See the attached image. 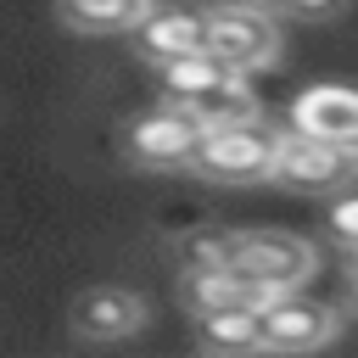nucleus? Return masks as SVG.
<instances>
[{
  "label": "nucleus",
  "mask_w": 358,
  "mask_h": 358,
  "mask_svg": "<svg viewBox=\"0 0 358 358\" xmlns=\"http://www.w3.org/2000/svg\"><path fill=\"white\" fill-rule=\"evenodd\" d=\"M207 50L252 78V73L280 62V22L268 11H257V6L218 0V6H207Z\"/></svg>",
  "instance_id": "20e7f679"
},
{
  "label": "nucleus",
  "mask_w": 358,
  "mask_h": 358,
  "mask_svg": "<svg viewBox=\"0 0 358 358\" xmlns=\"http://www.w3.org/2000/svg\"><path fill=\"white\" fill-rule=\"evenodd\" d=\"M285 129L313 134V140H330L341 151H358V84L319 78V84L296 90L291 106H285Z\"/></svg>",
  "instance_id": "6e6552de"
},
{
  "label": "nucleus",
  "mask_w": 358,
  "mask_h": 358,
  "mask_svg": "<svg viewBox=\"0 0 358 358\" xmlns=\"http://www.w3.org/2000/svg\"><path fill=\"white\" fill-rule=\"evenodd\" d=\"M347 6L352 0H285L280 11L291 22H336V17H347Z\"/></svg>",
  "instance_id": "dca6fc26"
},
{
  "label": "nucleus",
  "mask_w": 358,
  "mask_h": 358,
  "mask_svg": "<svg viewBox=\"0 0 358 358\" xmlns=\"http://www.w3.org/2000/svg\"><path fill=\"white\" fill-rule=\"evenodd\" d=\"M229 268H241L246 280H257L268 291H296V285L313 280L319 252H313V241H302L291 229H235Z\"/></svg>",
  "instance_id": "39448f33"
},
{
  "label": "nucleus",
  "mask_w": 358,
  "mask_h": 358,
  "mask_svg": "<svg viewBox=\"0 0 358 358\" xmlns=\"http://www.w3.org/2000/svg\"><path fill=\"white\" fill-rule=\"evenodd\" d=\"M151 324V308L134 285H84L73 302H67V330L78 341H129Z\"/></svg>",
  "instance_id": "0eeeda50"
},
{
  "label": "nucleus",
  "mask_w": 358,
  "mask_h": 358,
  "mask_svg": "<svg viewBox=\"0 0 358 358\" xmlns=\"http://www.w3.org/2000/svg\"><path fill=\"white\" fill-rule=\"evenodd\" d=\"M274 145H280V129L263 112L235 117V123H213L201 134V151H196L190 173L213 179V185H263L268 168H274Z\"/></svg>",
  "instance_id": "f257e3e1"
},
{
  "label": "nucleus",
  "mask_w": 358,
  "mask_h": 358,
  "mask_svg": "<svg viewBox=\"0 0 358 358\" xmlns=\"http://www.w3.org/2000/svg\"><path fill=\"white\" fill-rule=\"evenodd\" d=\"M196 347L201 352H218V358L263 352L257 308H207V313H196Z\"/></svg>",
  "instance_id": "9b49d317"
},
{
  "label": "nucleus",
  "mask_w": 358,
  "mask_h": 358,
  "mask_svg": "<svg viewBox=\"0 0 358 358\" xmlns=\"http://www.w3.org/2000/svg\"><path fill=\"white\" fill-rule=\"evenodd\" d=\"M179 296H185L190 313H207V308H263L274 291L246 280L241 268H185Z\"/></svg>",
  "instance_id": "9d476101"
},
{
  "label": "nucleus",
  "mask_w": 358,
  "mask_h": 358,
  "mask_svg": "<svg viewBox=\"0 0 358 358\" xmlns=\"http://www.w3.org/2000/svg\"><path fill=\"white\" fill-rule=\"evenodd\" d=\"M352 179H358V151H341V145H330V140H313V134L280 129L268 185L296 190V196H336V190L352 185Z\"/></svg>",
  "instance_id": "7ed1b4c3"
},
{
  "label": "nucleus",
  "mask_w": 358,
  "mask_h": 358,
  "mask_svg": "<svg viewBox=\"0 0 358 358\" xmlns=\"http://www.w3.org/2000/svg\"><path fill=\"white\" fill-rule=\"evenodd\" d=\"M229 6H257V11H280L285 0H229Z\"/></svg>",
  "instance_id": "a211bd4d"
},
{
  "label": "nucleus",
  "mask_w": 358,
  "mask_h": 358,
  "mask_svg": "<svg viewBox=\"0 0 358 358\" xmlns=\"http://www.w3.org/2000/svg\"><path fill=\"white\" fill-rule=\"evenodd\" d=\"M330 207H324V229H330V241L336 246H358V179L352 185H341L336 196H324Z\"/></svg>",
  "instance_id": "2eb2a0df"
},
{
  "label": "nucleus",
  "mask_w": 358,
  "mask_h": 358,
  "mask_svg": "<svg viewBox=\"0 0 358 358\" xmlns=\"http://www.w3.org/2000/svg\"><path fill=\"white\" fill-rule=\"evenodd\" d=\"M201 134H207L201 117L162 95L157 106H145L140 117L123 123V157L145 173H190V162L201 151Z\"/></svg>",
  "instance_id": "f03ea898"
},
{
  "label": "nucleus",
  "mask_w": 358,
  "mask_h": 358,
  "mask_svg": "<svg viewBox=\"0 0 358 358\" xmlns=\"http://www.w3.org/2000/svg\"><path fill=\"white\" fill-rule=\"evenodd\" d=\"M257 324H263V352H319L341 336V313L319 296H302V285L274 291L257 308Z\"/></svg>",
  "instance_id": "423d86ee"
},
{
  "label": "nucleus",
  "mask_w": 358,
  "mask_h": 358,
  "mask_svg": "<svg viewBox=\"0 0 358 358\" xmlns=\"http://www.w3.org/2000/svg\"><path fill=\"white\" fill-rule=\"evenodd\" d=\"M129 34H134V50L157 67V62L207 50V11H190V6H151Z\"/></svg>",
  "instance_id": "1a4fd4ad"
},
{
  "label": "nucleus",
  "mask_w": 358,
  "mask_h": 358,
  "mask_svg": "<svg viewBox=\"0 0 358 358\" xmlns=\"http://www.w3.org/2000/svg\"><path fill=\"white\" fill-rule=\"evenodd\" d=\"M341 263H347V268H358V246H341Z\"/></svg>",
  "instance_id": "6ab92c4d"
},
{
  "label": "nucleus",
  "mask_w": 358,
  "mask_h": 358,
  "mask_svg": "<svg viewBox=\"0 0 358 358\" xmlns=\"http://www.w3.org/2000/svg\"><path fill=\"white\" fill-rule=\"evenodd\" d=\"M341 302H347V313H358V268H347V285H341Z\"/></svg>",
  "instance_id": "f3484780"
},
{
  "label": "nucleus",
  "mask_w": 358,
  "mask_h": 358,
  "mask_svg": "<svg viewBox=\"0 0 358 358\" xmlns=\"http://www.w3.org/2000/svg\"><path fill=\"white\" fill-rule=\"evenodd\" d=\"M229 78H246V73H235L213 50H190V56H173V62H157V90L168 101H196V95H207V90H218Z\"/></svg>",
  "instance_id": "f8f14e48"
},
{
  "label": "nucleus",
  "mask_w": 358,
  "mask_h": 358,
  "mask_svg": "<svg viewBox=\"0 0 358 358\" xmlns=\"http://www.w3.org/2000/svg\"><path fill=\"white\" fill-rule=\"evenodd\" d=\"M179 257H185V268H229V257H235V229L190 235V241L179 246Z\"/></svg>",
  "instance_id": "4468645a"
},
{
  "label": "nucleus",
  "mask_w": 358,
  "mask_h": 358,
  "mask_svg": "<svg viewBox=\"0 0 358 358\" xmlns=\"http://www.w3.org/2000/svg\"><path fill=\"white\" fill-rule=\"evenodd\" d=\"M157 0H56V17L73 34H129Z\"/></svg>",
  "instance_id": "ddd939ff"
}]
</instances>
